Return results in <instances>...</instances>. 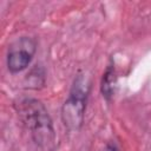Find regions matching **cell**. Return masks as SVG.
I'll list each match as a JSON object with an SVG mask.
<instances>
[{
  "instance_id": "cell-1",
  "label": "cell",
  "mask_w": 151,
  "mask_h": 151,
  "mask_svg": "<svg viewBox=\"0 0 151 151\" xmlns=\"http://www.w3.org/2000/svg\"><path fill=\"white\" fill-rule=\"evenodd\" d=\"M22 124L29 131L33 140L45 151H53L55 133L52 119L45 105L34 98H24L15 104Z\"/></svg>"
},
{
  "instance_id": "cell-2",
  "label": "cell",
  "mask_w": 151,
  "mask_h": 151,
  "mask_svg": "<svg viewBox=\"0 0 151 151\" xmlns=\"http://www.w3.org/2000/svg\"><path fill=\"white\" fill-rule=\"evenodd\" d=\"M90 87L88 78L86 76L78 74L67 99L63 104L61 119L65 127L70 131H78L83 126Z\"/></svg>"
},
{
  "instance_id": "cell-3",
  "label": "cell",
  "mask_w": 151,
  "mask_h": 151,
  "mask_svg": "<svg viewBox=\"0 0 151 151\" xmlns=\"http://www.w3.org/2000/svg\"><path fill=\"white\" fill-rule=\"evenodd\" d=\"M37 51V41L33 38L21 37L13 41L7 52V68L11 73L24 71L32 61Z\"/></svg>"
},
{
  "instance_id": "cell-4",
  "label": "cell",
  "mask_w": 151,
  "mask_h": 151,
  "mask_svg": "<svg viewBox=\"0 0 151 151\" xmlns=\"http://www.w3.org/2000/svg\"><path fill=\"white\" fill-rule=\"evenodd\" d=\"M117 84V77H116V72H114V66L111 64L107 66L105 73L103 74V79H101V93L103 97L109 101L113 93H114V87Z\"/></svg>"
},
{
  "instance_id": "cell-5",
  "label": "cell",
  "mask_w": 151,
  "mask_h": 151,
  "mask_svg": "<svg viewBox=\"0 0 151 151\" xmlns=\"http://www.w3.org/2000/svg\"><path fill=\"white\" fill-rule=\"evenodd\" d=\"M104 151H119V150H118V147L116 146V144H113V143H107Z\"/></svg>"
}]
</instances>
